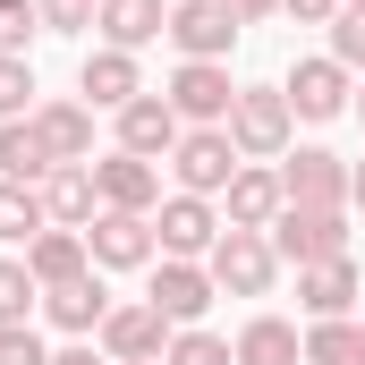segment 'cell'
Here are the masks:
<instances>
[{"label": "cell", "instance_id": "cell-1", "mask_svg": "<svg viewBox=\"0 0 365 365\" xmlns=\"http://www.w3.org/2000/svg\"><path fill=\"white\" fill-rule=\"evenodd\" d=\"M349 221H357L349 204H280V221L264 230V238H272L280 264H297V272H306V264L349 255Z\"/></svg>", "mask_w": 365, "mask_h": 365}, {"label": "cell", "instance_id": "cell-2", "mask_svg": "<svg viewBox=\"0 0 365 365\" xmlns=\"http://www.w3.org/2000/svg\"><path fill=\"white\" fill-rule=\"evenodd\" d=\"M230 145H238V162H280L297 145L289 93L280 86H238V102H230Z\"/></svg>", "mask_w": 365, "mask_h": 365}, {"label": "cell", "instance_id": "cell-3", "mask_svg": "<svg viewBox=\"0 0 365 365\" xmlns=\"http://www.w3.org/2000/svg\"><path fill=\"white\" fill-rule=\"evenodd\" d=\"M204 272H212L221 297H272L280 255H272V238H264V230H221V247L204 255Z\"/></svg>", "mask_w": 365, "mask_h": 365}, {"label": "cell", "instance_id": "cell-4", "mask_svg": "<svg viewBox=\"0 0 365 365\" xmlns=\"http://www.w3.org/2000/svg\"><path fill=\"white\" fill-rule=\"evenodd\" d=\"M221 230H230V221H221V204H212V195H179V187H170V195H162V212H153V247H162V255H179V264H204V255L221 247Z\"/></svg>", "mask_w": 365, "mask_h": 365}, {"label": "cell", "instance_id": "cell-5", "mask_svg": "<svg viewBox=\"0 0 365 365\" xmlns=\"http://www.w3.org/2000/svg\"><path fill=\"white\" fill-rule=\"evenodd\" d=\"M86 247H93V272H153L162 247H153V212H93L86 221Z\"/></svg>", "mask_w": 365, "mask_h": 365}, {"label": "cell", "instance_id": "cell-6", "mask_svg": "<svg viewBox=\"0 0 365 365\" xmlns=\"http://www.w3.org/2000/svg\"><path fill=\"white\" fill-rule=\"evenodd\" d=\"M162 102L179 110L187 128H230V102H238L230 60H179V68H170V86H162Z\"/></svg>", "mask_w": 365, "mask_h": 365}, {"label": "cell", "instance_id": "cell-7", "mask_svg": "<svg viewBox=\"0 0 365 365\" xmlns=\"http://www.w3.org/2000/svg\"><path fill=\"white\" fill-rule=\"evenodd\" d=\"M170 179H179V195H212V204H221V187L238 179L230 128H187L179 145H170Z\"/></svg>", "mask_w": 365, "mask_h": 365}, {"label": "cell", "instance_id": "cell-8", "mask_svg": "<svg viewBox=\"0 0 365 365\" xmlns=\"http://www.w3.org/2000/svg\"><path fill=\"white\" fill-rule=\"evenodd\" d=\"M93 349H102L110 365H145V357H162V349H170V323H162V306H153V297H128V306H110V314H102Z\"/></svg>", "mask_w": 365, "mask_h": 365}, {"label": "cell", "instance_id": "cell-9", "mask_svg": "<svg viewBox=\"0 0 365 365\" xmlns=\"http://www.w3.org/2000/svg\"><path fill=\"white\" fill-rule=\"evenodd\" d=\"M238 34H247V26H238L221 0H170V26H162V43H170L179 60H230Z\"/></svg>", "mask_w": 365, "mask_h": 365}, {"label": "cell", "instance_id": "cell-10", "mask_svg": "<svg viewBox=\"0 0 365 365\" xmlns=\"http://www.w3.org/2000/svg\"><path fill=\"white\" fill-rule=\"evenodd\" d=\"M280 93H289V110H297V119H314V128H323V119H340V110L357 102V77H349L331 51H314V60H297V68L280 77Z\"/></svg>", "mask_w": 365, "mask_h": 365}, {"label": "cell", "instance_id": "cell-11", "mask_svg": "<svg viewBox=\"0 0 365 365\" xmlns=\"http://www.w3.org/2000/svg\"><path fill=\"white\" fill-rule=\"evenodd\" d=\"M93 195L110 204V212H162V162H145V153H102L93 162Z\"/></svg>", "mask_w": 365, "mask_h": 365}, {"label": "cell", "instance_id": "cell-12", "mask_svg": "<svg viewBox=\"0 0 365 365\" xmlns=\"http://www.w3.org/2000/svg\"><path fill=\"white\" fill-rule=\"evenodd\" d=\"M145 297L162 306V323H170V331H187V323H204V314H212V297H221V289H212V272H204V264H179V255H162Z\"/></svg>", "mask_w": 365, "mask_h": 365}, {"label": "cell", "instance_id": "cell-13", "mask_svg": "<svg viewBox=\"0 0 365 365\" xmlns=\"http://www.w3.org/2000/svg\"><path fill=\"white\" fill-rule=\"evenodd\" d=\"M110 128H119V153H145V162H170V145L187 136V119H179L153 86L136 93L128 110H110Z\"/></svg>", "mask_w": 365, "mask_h": 365}, {"label": "cell", "instance_id": "cell-14", "mask_svg": "<svg viewBox=\"0 0 365 365\" xmlns=\"http://www.w3.org/2000/svg\"><path fill=\"white\" fill-rule=\"evenodd\" d=\"M280 195L289 204H349V162L323 145H289L280 153Z\"/></svg>", "mask_w": 365, "mask_h": 365}, {"label": "cell", "instance_id": "cell-15", "mask_svg": "<svg viewBox=\"0 0 365 365\" xmlns=\"http://www.w3.org/2000/svg\"><path fill=\"white\" fill-rule=\"evenodd\" d=\"M280 162H238V179L221 187V221L230 230H272L280 221Z\"/></svg>", "mask_w": 365, "mask_h": 365}, {"label": "cell", "instance_id": "cell-16", "mask_svg": "<svg viewBox=\"0 0 365 365\" xmlns=\"http://www.w3.org/2000/svg\"><path fill=\"white\" fill-rule=\"evenodd\" d=\"M357 297H365V280L349 255H331V264H306L297 272V314L306 323H340V314H357Z\"/></svg>", "mask_w": 365, "mask_h": 365}, {"label": "cell", "instance_id": "cell-17", "mask_svg": "<svg viewBox=\"0 0 365 365\" xmlns=\"http://www.w3.org/2000/svg\"><path fill=\"white\" fill-rule=\"evenodd\" d=\"M110 306H119V297L102 289V272H86V280H68V289H43V323H51L60 340H93Z\"/></svg>", "mask_w": 365, "mask_h": 365}, {"label": "cell", "instance_id": "cell-18", "mask_svg": "<svg viewBox=\"0 0 365 365\" xmlns=\"http://www.w3.org/2000/svg\"><path fill=\"white\" fill-rule=\"evenodd\" d=\"M77 93H86L93 110H128V102L145 93L136 51H110V43H93V51H86V68H77Z\"/></svg>", "mask_w": 365, "mask_h": 365}, {"label": "cell", "instance_id": "cell-19", "mask_svg": "<svg viewBox=\"0 0 365 365\" xmlns=\"http://www.w3.org/2000/svg\"><path fill=\"white\" fill-rule=\"evenodd\" d=\"M162 26H170V0H102L93 9V34L110 51H145V43H162Z\"/></svg>", "mask_w": 365, "mask_h": 365}, {"label": "cell", "instance_id": "cell-20", "mask_svg": "<svg viewBox=\"0 0 365 365\" xmlns=\"http://www.w3.org/2000/svg\"><path fill=\"white\" fill-rule=\"evenodd\" d=\"M230 357L238 365H306V331L289 314H247L238 340H230Z\"/></svg>", "mask_w": 365, "mask_h": 365}, {"label": "cell", "instance_id": "cell-21", "mask_svg": "<svg viewBox=\"0 0 365 365\" xmlns=\"http://www.w3.org/2000/svg\"><path fill=\"white\" fill-rule=\"evenodd\" d=\"M26 272H34V289H68V280H86L93 272L86 230H43V238L26 247Z\"/></svg>", "mask_w": 365, "mask_h": 365}, {"label": "cell", "instance_id": "cell-22", "mask_svg": "<svg viewBox=\"0 0 365 365\" xmlns=\"http://www.w3.org/2000/svg\"><path fill=\"white\" fill-rule=\"evenodd\" d=\"M43 212H51V230H86L93 212H102V195H93V162H60V170L43 179Z\"/></svg>", "mask_w": 365, "mask_h": 365}, {"label": "cell", "instance_id": "cell-23", "mask_svg": "<svg viewBox=\"0 0 365 365\" xmlns=\"http://www.w3.org/2000/svg\"><path fill=\"white\" fill-rule=\"evenodd\" d=\"M34 136L51 145V162H93V102H43Z\"/></svg>", "mask_w": 365, "mask_h": 365}, {"label": "cell", "instance_id": "cell-24", "mask_svg": "<svg viewBox=\"0 0 365 365\" xmlns=\"http://www.w3.org/2000/svg\"><path fill=\"white\" fill-rule=\"evenodd\" d=\"M51 170H60V162H51V145L34 136V110H26V119H0V179H17V187H43Z\"/></svg>", "mask_w": 365, "mask_h": 365}, {"label": "cell", "instance_id": "cell-25", "mask_svg": "<svg viewBox=\"0 0 365 365\" xmlns=\"http://www.w3.org/2000/svg\"><path fill=\"white\" fill-rule=\"evenodd\" d=\"M43 230H51V212H43V187L0 179V247H34Z\"/></svg>", "mask_w": 365, "mask_h": 365}, {"label": "cell", "instance_id": "cell-26", "mask_svg": "<svg viewBox=\"0 0 365 365\" xmlns=\"http://www.w3.org/2000/svg\"><path fill=\"white\" fill-rule=\"evenodd\" d=\"M365 357V323L340 314V323H306V365H357Z\"/></svg>", "mask_w": 365, "mask_h": 365}, {"label": "cell", "instance_id": "cell-27", "mask_svg": "<svg viewBox=\"0 0 365 365\" xmlns=\"http://www.w3.org/2000/svg\"><path fill=\"white\" fill-rule=\"evenodd\" d=\"M43 314V289L26 272V255H0V323H34Z\"/></svg>", "mask_w": 365, "mask_h": 365}, {"label": "cell", "instance_id": "cell-28", "mask_svg": "<svg viewBox=\"0 0 365 365\" xmlns=\"http://www.w3.org/2000/svg\"><path fill=\"white\" fill-rule=\"evenodd\" d=\"M162 365H238V357H230V340H221V331L187 323V331H170V349H162Z\"/></svg>", "mask_w": 365, "mask_h": 365}, {"label": "cell", "instance_id": "cell-29", "mask_svg": "<svg viewBox=\"0 0 365 365\" xmlns=\"http://www.w3.org/2000/svg\"><path fill=\"white\" fill-rule=\"evenodd\" d=\"M331 60H340L349 77H365V9H340V17H331Z\"/></svg>", "mask_w": 365, "mask_h": 365}, {"label": "cell", "instance_id": "cell-30", "mask_svg": "<svg viewBox=\"0 0 365 365\" xmlns=\"http://www.w3.org/2000/svg\"><path fill=\"white\" fill-rule=\"evenodd\" d=\"M43 34V17H34V0H0V51L9 60H26V43Z\"/></svg>", "mask_w": 365, "mask_h": 365}, {"label": "cell", "instance_id": "cell-31", "mask_svg": "<svg viewBox=\"0 0 365 365\" xmlns=\"http://www.w3.org/2000/svg\"><path fill=\"white\" fill-rule=\"evenodd\" d=\"M93 9H102V0H34L43 34H86V26H93Z\"/></svg>", "mask_w": 365, "mask_h": 365}, {"label": "cell", "instance_id": "cell-32", "mask_svg": "<svg viewBox=\"0 0 365 365\" xmlns=\"http://www.w3.org/2000/svg\"><path fill=\"white\" fill-rule=\"evenodd\" d=\"M0 365H51L43 331H34V323H0Z\"/></svg>", "mask_w": 365, "mask_h": 365}, {"label": "cell", "instance_id": "cell-33", "mask_svg": "<svg viewBox=\"0 0 365 365\" xmlns=\"http://www.w3.org/2000/svg\"><path fill=\"white\" fill-rule=\"evenodd\" d=\"M26 93H34V68L0 51V119H26Z\"/></svg>", "mask_w": 365, "mask_h": 365}, {"label": "cell", "instance_id": "cell-34", "mask_svg": "<svg viewBox=\"0 0 365 365\" xmlns=\"http://www.w3.org/2000/svg\"><path fill=\"white\" fill-rule=\"evenodd\" d=\"M280 9H289L297 26H331V17H340V0H280Z\"/></svg>", "mask_w": 365, "mask_h": 365}, {"label": "cell", "instance_id": "cell-35", "mask_svg": "<svg viewBox=\"0 0 365 365\" xmlns=\"http://www.w3.org/2000/svg\"><path fill=\"white\" fill-rule=\"evenodd\" d=\"M51 365H110V357H102L93 340H60V349H51Z\"/></svg>", "mask_w": 365, "mask_h": 365}, {"label": "cell", "instance_id": "cell-36", "mask_svg": "<svg viewBox=\"0 0 365 365\" xmlns=\"http://www.w3.org/2000/svg\"><path fill=\"white\" fill-rule=\"evenodd\" d=\"M221 9H230V17H238V26H264V17H272L280 0H221Z\"/></svg>", "mask_w": 365, "mask_h": 365}, {"label": "cell", "instance_id": "cell-37", "mask_svg": "<svg viewBox=\"0 0 365 365\" xmlns=\"http://www.w3.org/2000/svg\"><path fill=\"white\" fill-rule=\"evenodd\" d=\"M349 212H365V162H349Z\"/></svg>", "mask_w": 365, "mask_h": 365}, {"label": "cell", "instance_id": "cell-38", "mask_svg": "<svg viewBox=\"0 0 365 365\" xmlns=\"http://www.w3.org/2000/svg\"><path fill=\"white\" fill-rule=\"evenodd\" d=\"M349 110H357V119H365V86H357V102H349Z\"/></svg>", "mask_w": 365, "mask_h": 365}, {"label": "cell", "instance_id": "cell-39", "mask_svg": "<svg viewBox=\"0 0 365 365\" xmlns=\"http://www.w3.org/2000/svg\"><path fill=\"white\" fill-rule=\"evenodd\" d=\"M340 9H365V0H340Z\"/></svg>", "mask_w": 365, "mask_h": 365}, {"label": "cell", "instance_id": "cell-40", "mask_svg": "<svg viewBox=\"0 0 365 365\" xmlns=\"http://www.w3.org/2000/svg\"><path fill=\"white\" fill-rule=\"evenodd\" d=\"M145 365H162V357H145Z\"/></svg>", "mask_w": 365, "mask_h": 365}, {"label": "cell", "instance_id": "cell-41", "mask_svg": "<svg viewBox=\"0 0 365 365\" xmlns=\"http://www.w3.org/2000/svg\"><path fill=\"white\" fill-rule=\"evenodd\" d=\"M357 365H365V357H357Z\"/></svg>", "mask_w": 365, "mask_h": 365}]
</instances>
